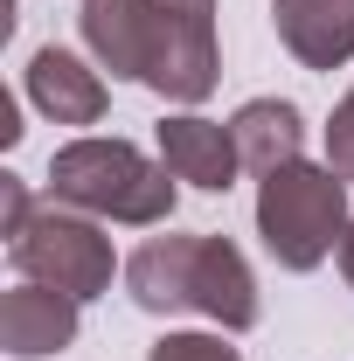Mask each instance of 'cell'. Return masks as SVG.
<instances>
[{
    "instance_id": "obj_7",
    "label": "cell",
    "mask_w": 354,
    "mask_h": 361,
    "mask_svg": "<svg viewBox=\"0 0 354 361\" xmlns=\"http://www.w3.org/2000/svg\"><path fill=\"white\" fill-rule=\"evenodd\" d=\"M160 160L174 167V180H195L209 195H229L236 174H243V153H236V133L222 118H202V111H167L160 118Z\"/></svg>"
},
{
    "instance_id": "obj_12",
    "label": "cell",
    "mask_w": 354,
    "mask_h": 361,
    "mask_svg": "<svg viewBox=\"0 0 354 361\" xmlns=\"http://www.w3.org/2000/svg\"><path fill=\"white\" fill-rule=\"evenodd\" d=\"M146 361H243L222 334H160Z\"/></svg>"
},
{
    "instance_id": "obj_6",
    "label": "cell",
    "mask_w": 354,
    "mask_h": 361,
    "mask_svg": "<svg viewBox=\"0 0 354 361\" xmlns=\"http://www.w3.org/2000/svg\"><path fill=\"white\" fill-rule=\"evenodd\" d=\"M153 42H160V0H84V49L97 56V70L146 84Z\"/></svg>"
},
{
    "instance_id": "obj_13",
    "label": "cell",
    "mask_w": 354,
    "mask_h": 361,
    "mask_svg": "<svg viewBox=\"0 0 354 361\" xmlns=\"http://www.w3.org/2000/svg\"><path fill=\"white\" fill-rule=\"evenodd\" d=\"M326 167L354 188V90L334 104V118H326Z\"/></svg>"
},
{
    "instance_id": "obj_9",
    "label": "cell",
    "mask_w": 354,
    "mask_h": 361,
    "mask_svg": "<svg viewBox=\"0 0 354 361\" xmlns=\"http://www.w3.org/2000/svg\"><path fill=\"white\" fill-rule=\"evenodd\" d=\"M28 104L42 118H56V126H97L104 104H111V90H104V77L90 70L84 56L49 42V49L28 56Z\"/></svg>"
},
{
    "instance_id": "obj_4",
    "label": "cell",
    "mask_w": 354,
    "mask_h": 361,
    "mask_svg": "<svg viewBox=\"0 0 354 361\" xmlns=\"http://www.w3.org/2000/svg\"><path fill=\"white\" fill-rule=\"evenodd\" d=\"M7 250H14V271H21V278H35L49 292H70L77 306L97 299V292H111V271H118L111 236L97 229V216L63 209V202L35 209L21 236H7Z\"/></svg>"
},
{
    "instance_id": "obj_15",
    "label": "cell",
    "mask_w": 354,
    "mask_h": 361,
    "mask_svg": "<svg viewBox=\"0 0 354 361\" xmlns=\"http://www.w3.org/2000/svg\"><path fill=\"white\" fill-rule=\"evenodd\" d=\"M341 271H348V285H354V229H348V243H341Z\"/></svg>"
},
{
    "instance_id": "obj_2",
    "label": "cell",
    "mask_w": 354,
    "mask_h": 361,
    "mask_svg": "<svg viewBox=\"0 0 354 361\" xmlns=\"http://www.w3.org/2000/svg\"><path fill=\"white\" fill-rule=\"evenodd\" d=\"M49 202L84 209L97 223L160 229L174 216V167L146 160L133 139H70L49 153Z\"/></svg>"
},
{
    "instance_id": "obj_3",
    "label": "cell",
    "mask_w": 354,
    "mask_h": 361,
    "mask_svg": "<svg viewBox=\"0 0 354 361\" xmlns=\"http://www.w3.org/2000/svg\"><path fill=\"white\" fill-rule=\"evenodd\" d=\"M348 180L312 160H285L278 174L257 180V236L278 257V271H319L326 257H341L348 243Z\"/></svg>"
},
{
    "instance_id": "obj_1",
    "label": "cell",
    "mask_w": 354,
    "mask_h": 361,
    "mask_svg": "<svg viewBox=\"0 0 354 361\" xmlns=\"http://www.w3.org/2000/svg\"><path fill=\"white\" fill-rule=\"evenodd\" d=\"M126 292L139 313H202L222 334H250L257 326V278L243 264V250L229 236H146L126 257Z\"/></svg>"
},
{
    "instance_id": "obj_8",
    "label": "cell",
    "mask_w": 354,
    "mask_h": 361,
    "mask_svg": "<svg viewBox=\"0 0 354 361\" xmlns=\"http://www.w3.org/2000/svg\"><path fill=\"white\" fill-rule=\"evenodd\" d=\"M70 341H77V299H70V292H49L35 278H21V285L0 299V348L14 361L63 355Z\"/></svg>"
},
{
    "instance_id": "obj_14",
    "label": "cell",
    "mask_w": 354,
    "mask_h": 361,
    "mask_svg": "<svg viewBox=\"0 0 354 361\" xmlns=\"http://www.w3.org/2000/svg\"><path fill=\"white\" fill-rule=\"evenodd\" d=\"M0 202H7V236H21V229H28V216H35L28 180H21V174H0Z\"/></svg>"
},
{
    "instance_id": "obj_5",
    "label": "cell",
    "mask_w": 354,
    "mask_h": 361,
    "mask_svg": "<svg viewBox=\"0 0 354 361\" xmlns=\"http://www.w3.org/2000/svg\"><path fill=\"white\" fill-rule=\"evenodd\" d=\"M216 77H222L216 0H160V42H153L146 90H160L167 104H202Z\"/></svg>"
},
{
    "instance_id": "obj_10",
    "label": "cell",
    "mask_w": 354,
    "mask_h": 361,
    "mask_svg": "<svg viewBox=\"0 0 354 361\" xmlns=\"http://www.w3.org/2000/svg\"><path fill=\"white\" fill-rule=\"evenodd\" d=\"M271 21L306 70L354 63V0H271Z\"/></svg>"
},
{
    "instance_id": "obj_11",
    "label": "cell",
    "mask_w": 354,
    "mask_h": 361,
    "mask_svg": "<svg viewBox=\"0 0 354 361\" xmlns=\"http://www.w3.org/2000/svg\"><path fill=\"white\" fill-rule=\"evenodd\" d=\"M229 133H236L243 167L264 180V174H278L285 160H299V146H306V118H299L292 97H250V104L229 118Z\"/></svg>"
}]
</instances>
